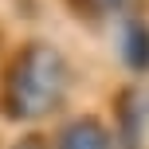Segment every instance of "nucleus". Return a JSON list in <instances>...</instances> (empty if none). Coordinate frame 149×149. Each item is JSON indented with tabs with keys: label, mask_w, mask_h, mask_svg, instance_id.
Listing matches in <instances>:
<instances>
[{
	"label": "nucleus",
	"mask_w": 149,
	"mask_h": 149,
	"mask_svg": "<svg viewBox=\"0 0 149 149\" xmlns=\"http://www.w3.org/2000/svg\"><path fill=\"white\" fill-rule=\"evenodd\" d=\"M20 149H43V141H36V137H31V141H24Z\"/></svg>",
	"instance_id": "nucleus-6"
},
{
	"label": "nucleus",
	"mask_w": 149,
	"mask_h": 149,
	"mask_svg": "<svg viewBox=\"0 0 149 149\" xmlns=\"http://www.w3.org/2000/svg\"><path fill=\"white\" fill-rule=\"evenodd\" d=\"M71 86V67L55 47L36 43L20 55L12 74V90H8V102H12V114H24V118H36V114H47L67 98Z\"/></svg>",
	"instance_id": "nucleus-1"
},
{
	"label": "nucleus",
	"mask_w": 149,
	"mask_h": 149,
	"mask_svg": "<svg viewBox=\"0 0 149 149\" xmlns=\"http://www.w3.org/2000/svg\"><path fill=\"white\" fill-rule=\"evenodd\" d=\"M79 8L90 16V20H106V24L114 28L118 20L141 12V0H79ZM82 12H79V16H82Z\"/></svg>",
	"instance_id": "nucleus-5"
},
{
	"label": "nucleus",
	"mask_w": 149,
	"mask_h": 149,
	"mask_svg": "<svg viewBox=\"0 0 149 149\" xmlns=\"http://www.w3.org/2000/svg\"><path fill=\"white\" fill-rule=\"evenodd\" d=\"M110 39H114V55H118L122 71H130L134 79H145L149 74V16L134 12L118 20L110 28Z\"/></svg>",
	"instance_id": "nucleus-2"
},
{
	"label": "nucleus",
	"mask_w": 149,
	"mask_h": 149,
	"mask_svg": "<svg viewBox=\"0 0 149 149\" xmlns=\"http://www.w3.org/2000/svg\"><path fill=\"white\" fill-rule=\"evenodd\" d=\"M149 137V90L130 86L114 106V141L118 149H141Z\"/></svg>",
	"instance_id": "nucleus-3"
},
{
	"label": "nucleus",
	"mask_w": 149,
	"mask_h": 149,
	"mask_svg": "<svg viewBox=\"0 0 149 149\" xmlns=\"http://www.w3.org/2000/svg\"><path fill=\"white\" fill-rule=\"evenodd\" d=\"M59 149H118V141H114V130H106L98 118L86 114L59 134Z\"/></svg>",
	"instance_id": "nucleus-4"
}]
</instances>
